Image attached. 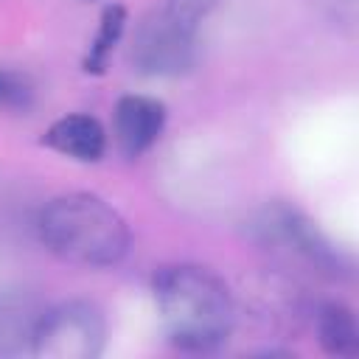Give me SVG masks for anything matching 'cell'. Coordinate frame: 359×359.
<instances>
[{
	"mask_svg": "<svg viewBox=\"0 0 359 359\" xmlns=\"http://www.w3.org/2000/svg\"><path fill=\"white\" fill-rule=\"evenodd\" d=\"M123 25H126V11L123 6H107L101 11V20H98V31L87 48V56L81 62L84 73H93V76H101L107 70V59L109 53L115 50L121 34H123Z\"/></svg>",
	"mask_w": 359,
	"mask_h": 359,
	"instance_id": "cell-10",
	"label": "cell"
},
{
	"mask_svg": "<svg viewBox=\"0 0 359 359\" xmlns=\"http://www.w3.org/2000/svg\"><path fill=\"white\" fill-rule=\"evenodd\" d=\"M252 230L264 247H269L283 258H294L320 275L339 278L351 269L348 258L328 241V236L294 208L286 205L264 208L252 222Z\"/></svg>",
	"mask_w": 359,
	"mask_h": 359,
	"instance_id": "cell-3",
	"label": "cell"
},
{
	"mask_svg": "<svg viewBox=\"0 0 359 359\" xmlns=\"http://www.w3.org/2000/svg\"><path fill=\"white\" fill-rule=\"evenodd\" d=\"M154 300L168 339L180 351H216L233 331L236 306L219 275L196 264H171L154 275Z\"/></svg>",
	"mask_w": 359,
	"mask_h": 359,
	"instance_id": "cell-1",
	"label": "cell"
},
{
	"mask_svg": "<svg viewBox=\"0 0 359 359\" xmlns=\"http://www.w3.org/2000/svg\"><path fill=\"white\" fill-rule=\"evenodd\" d=\"M317 339L331 356H356L359 353V328L356 317L342 303H323L314 314Z\"/></svg>",
	"mask_w": 359,
	"mask_h": 359,
	"instance_id": "cell-9",
	"label": "cell"
},
{
	"mask_svg": "<svg viewBox=\"0 0 359 359\" xmlns=\"http://www.w3.org/2000/svg\"><path fill=\"white\" fill-rule=\"evenodd\" d=\"M25 95V87L22 81L8 73V70H0V104H14V101H22Z\"/></svg>",
	"mask_w": 359,
	"mask_h": 359,
	"instance_id": "cell-12",
	"label": "cell"
},
{
	"mask_svg": "<svg viewBox=\"0 0 359 359\" xmlns=\"http://www.w3.org/2000/svg\"><path fill=\"white\" fill-rule=\"evenodd\" d=\"M219 6V0H168L165 11L191 34H196L199 22Z\"/></svg>",
	"mask_w": 359,
	"mask_h": 359,
	"instance_id": "cell-11",
	"label": "cell"
},
{
	"mask_svg": "<svg viewBox=\"0 0 359 359\" xmlns=\"http://www.w3.org/2000/svg\"><path fill=\"white\" fill-rule=\"evenodd\" d=\"M42 306L28 292H0V356H22L34 351Z\"/></svg>",
	"mask_w": 359,
	"mask_h": 359,
	"instance_id": "cell-8",
	"label": "cell"
},
{
	"mask_svg": "<svg viewBox=\"0 0 359 359\" xmlns=\"http://www.w3.org/2000/svg\"><path fill=\"white\" fill-rule=\"evenodd\" d=\"M165 129V104L151 95H121L112 112L115 143L123 157L149 151Z\"/></svg>",
	"mask_w": 359,
	"mask_h": 359,
	"instance_id": "cell-6",
	"label": "cell"
},
{
	"mask_svg": "<svg viewBox=\"0 0 359 359\" xmlns=\"http://www.w3.org/2000/svg\"><path fill=\"white\" fill-rule=\"evenodd\" d=\"M39 238L62 261L104 269L115 266L129 250L123 216L95 194H62L39 213Z\"/></svg>",
	"mask_w": 359,
	"mask_h": 359,
	"instance_id": "cell-2",
	"label": "cell"
},
{
	"mask_svg": "<svg viewBox=\"0 0 359 359\" xmlns=\"http://www.w3.org/2000/svg\"><path fill=\"white\" fill-rule=\"evenodd\" d=\"M194 36L165 8L151 11L132 36V67L143 76H180L194 62Z\"/></svg>",
	"mask_w": 359,
	"mask_h": 359,
	"instance_id": "cell-5",
	"label": "cell"
},
{
	"mask_svg": "<svg viewBox=\"0 0 359 359\" xmlns=\"http://www.w3.org/2000/svg\"><path fill=\"white\" fill-rule=\"evenodd\" d=\"M104 342V311L90 300H65L42 311L31 353L39 359H95Z\"/></svg>",
	"mask_w": 359,
	"mask_h": 359,
	"instance_id": "cell-4",
	"label": "cell"
},
{
	"mask_svg": "<svg viewBox=\"0 0 359 359\" xmlns=\"http://www.w3.org/2000/svg\"><path fill=\"white\" fill-rule=\"evenodd\" d=\"M42 143L70 160H79V163H95L104 157L107 151V132L104 126L93 118V115H81V112H73V115H65V118H56L45 135H42Z\"/></svg>",
	"mask_w": 359,
	"mask_h": 359,
	"instance_id": "cell-7",
	"label": "cell"
}]
</instances>
